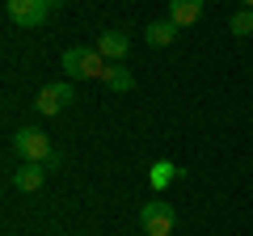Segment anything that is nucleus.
<instances>
[{
	"label": "nucleus",
	"mask_w": 253,
	"mask_h": 236,
	"mask_svg": "<svg viewBox=\"0 0 253 236\" xmlns=\"http://www.w3.org/2000/svg\"><path fill=\"white\" fill-rule=\"evenodd\" d=\"M59 68L72 76V80H84V76H89V80L97 76V80H101L110 64L101 59L97 46H68V51H63V59H59Z\"/></svg>",
	"instance_id": "1"
},
{
	"label": "nucleus",
	"mask_w": 253,
	"mask_h": 236,
	"mask_svg": "<svg viewBox=\"0 0 253 236\" xmlns=\"http://www.w3.org/2000/svg\"><path fill=\"white\" fill-rule=\"evenodd\" d=\"M13 148H17V156L26 164H59V156H55V148H51L42 127H21L13 135Z\"/></svg>",
	"instance_id": "2"
},
{
	"label": "nucleus",
	"mask_w": 253,
	"mask_h": 236,
	"mask_svg": "<svg viewBox=\"0 0 253 236\" xmlns=\"http://www.w3.org/2000/svg\"><path fill=\"white\" fill-rule=\"evenodd\" d=\"M173 224H177V211H173V202H144V211H139V228H144V236H169Z\"/></svg>",
	"instance_id": "3"
},
{
	"label": "nucleus",
	"mask_w": 253,
	"mask_h": 236,
	"mask_svg": "<svg viewBox=\"0 0 253 236\" xmlns=\"http://www.w3.org/2000/svg\"><path fill=\"white\" fill-rule=\"evenodd\" d=\"M72 101H76L72 84H68V80H51V84H42V89H38L34 110H38V114H59V110H68Z\"/></svg>",
	"instance_id": "4"
},
{
	"label": "nucleus",
	"mask_w": 253,
	"mask_h": 236,
	"mask_svg": "<svg viewBox=\"0 0 253 236\" xmlns=\"http://www.w3.org/2000/svg\"><path fill=\"white\" fill-rule=\"evenodd\" d=\"M4 13H9V21H13V26H26V30L42 26V21L51 17L46 0H4Z\"/></svg>",
	"instance_id": "5"
},
{
	"label": "nucleus",
	"mask_w": 253,
	"mask_h": 236,
	"mask_svg": "<svg viewBox=\"0 0 253 236\" xmlns=\"http://www.w3.org/2000/svg\"><path fill=\"white\" fill-rule=\"evenodd\" d=\"M101 51V59L106 64H123L126 55H131V38L123 34V30H106V34H97V42H93Z\"/></svg>",
	"instance_id": "6"
},
{
	"label": "nucleus",
	"mask_w": 253,
	"mask_h": 236,
	"mask_svg": "<svg viewBox=\"0 0 253 236\" xmlns=\"http://www.w3.org/2000/svg\"><path fill=\"white\" fill-rule=\"evenodd\" d=\"M42 182H46V164H21V169L13 173V186H17V190H26V194L42 190Z\"/></svg>",
	"instance_id": "7"
},
{
	"label": "nucleus",
	"mask_w": 253,
	"mask_h": 236,
	"mask_svg": "<svg viewBox=\"0 0 253 236\" xmlns=\"http://www.w3.org/2000/svg\"><path fill=\"white\" fill-rule=\"evenodd\" d=\"M177 21L173 17H165V21H152V26L144 30V38H148V46H169V42H177Z\"/></svg>",
	"instance_id": "8"
},
{
	"label": "nucleus",
	"mask_w": 253,
	"mask_h": 236,
	"mask_svg": "<svg viewBox=\"0 0 253 236\" xmlns=\"http://www.w3.org/2000/svg\"><path fill=\"white\" fill-rule=\"evenodd\" d=\"M169 17L177 21L181 30H186V26H194V21L203 17V0H169Z\"/></svg>",
	"instance_id": "9"
},
{
	"label": "nucleus",
	"mask_w": 253,
	"mask_h": 236,
	"mask_svg": "<svg viewBox=\"0 0 253 236\" xmlns=\"http://www.w3.org/2000/svg\"><path fill=\"white\" fill-rule=\"evenodd\" d=\"M101 84H106L110 93H131V89H135V76H131V68L110 64V68H106V76H101Z\"/></svg>",
	"instance_id": "10"
},
{
	"label": "nucleus",
	"mask_w": 253,
	"mask_h": 236,
	"mask_svg": "<svg viewBox=\"0 0 253 236\" xmlns=\"http://www.w3.org/2000/svg\"><path fill=\"white\" fill-rule=\"evenodd\" d=\"M177 177H181V169H177L173 160H156V164H152V173H148V182H152L156 190H169Z\"/></svg>",
	"instance_id": "11"
},
{
	"label": "nucleus",
	"mask_w": 253,
	"mask_h": 236,
	"mask_svg": "<svg viewBox=\"0 0 253 236\" xmlns=\"http://www.w3.org/2000/svg\"><path fill=\"white\" fill-rule=\"evenodd\" d=\"M228 26H232V34H241V38H245V34H253V9H236Z\"/></svg>",
	"instance_id": "12"
},
{
	"label": "nucleus",
	"mask_w": 253,
	"mask_h": 236,
	"mask_svg": "<svg viewBox=\"0 0 253 236\" xmlns=\"http://www.w3.org/2000/svg\"><path fill=\"white\" fill-rule=\"evenodd\" d=\"M63 4H68V0H46V9H63Z\"/></svg>",
	"instance_id": "13"
},
{
	"label": "nucleus",
	"mask_w": 253,
	"mask_h": 236,
	"mask_svg": "<svg viewBox=\"0 0 253 236\" xmlns=\"http://www.w3.org/2000/svg\"><path fill=\"white\" fill-rule=\"evenodd\" d=\"M241 9H253V0H241Z\"/></svg>",
	"instance_id": "14"
}]
</instances>
